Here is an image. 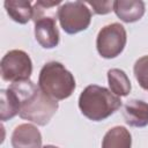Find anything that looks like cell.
Returning a JSON list of instances; mask_svg holds the SVG:
<instances>
[{"instance_id": "6da1fadb", "label": "cell", "mask_w": 148, "mask_h": 148, "mask_svg": "<svg viewBox=\"0 0 148 148\" xmlns=\"http://www.w3.org/2000/svg\"><path fill=\"white\" fill-rule=\"evenodd\" d=\"M20 101V117L39 126L49 124L58 110V102L47 96L34 82L27 80L9 87Z\"/></svg>"}, {"instance_id": "7a4b0ae2", "label": "cell", "mask_w": 148, "mask_h": 148, "mask_svg": "<svg viewBox=\"0 0 148 148\" xmlns=\"http://www.w3.org/2000/svg\"><path fill=\"white\" fill-rule=\"evenodd\" d=\"M121 106L120 97L111 90L96 84L88 86L79 97V108L83 116L101 121L113 114Z\"/></svg>"}, {"instance_id": "3957f363", "label": "cell", "mask_w": 148, "mask_h": 148, "mask_svg": "<svg viewBox=\"0 0 148 148\" xmlns=\"http://www.w3.org/2000/svg\"><path fill=\"white\" fill-rule=\"evenodd\" d=\"M38 87L51 98L60 101L72 95L75 89V79L62 64L50 61L40 69Z\"/></svg>"}, {"instance_id": "277c9868", "label": "cell", "mask_w": 148, "mask_h": 148, "mask_svg": "<svg viewBox=\"0 0 148 148\" xmlns=\"http://www.w3.org/2000/svg\"><path fill=\"white\" fill-rule=\"evenodd\" d=\"M57 16L64 31L73 35L86 30L89 27L91 12L84 2H65L59 7Z\"/></svg>"}, {"instance_id": "5b68a950", "label": "cell", "mask_w": 148, "mask_h": 148, "mask_svg": "<svg viewBox=\"0 0 148 148\" xmlns=\"http://www.w3.org/2000/svg\"><path fill=\"white\" fill-rule=\"evenodd\" d=\"M32 72L30 57L21 50H12L3 56L0 62V74L5 81L21 82L29 80Z\"/></svg>"}, {"instance_id": "8992f818", "label": "cell", "mask_w": 148, "mask_h": 148, "mask_svg": "<svg viewBox=\"0 0 148 148\" xmlns=\"http://www.w3.org/2000/svg\"><path fill=\"white\" fill-rule=\"evenodd\" d=\"M126 30L119 23H111L102 28L97 35L96 46L101 57L105 59L119 56L126 45Z\"/></svg>"}, {"instance_id": "52a82bcc", "label": "cell", "mask_w": 148, "mask_h": 148, "mask_svg": "<svg viewBox=\"0 0 148 148\" xmlns=\"http://www.w3.org/2000/svg\"><path fill=\"white\" fill-rule=\"evenodd\" d=\"M35 37L44 49H53L59 43V31L56 18L47 15L35 21Z\"/></svg>"}, {"instance_id": "ba28073f", "label": "cell", "mask_w": 148, "mask_h": 148, "mask_svg": "<svg viewBox=\"0 0 148 148\" xmlns=\"http://www.w3.org/2000/svg\"><path fill=\"white\" fill-rule=\"evenodd\" d=\"M13 148H42V135L31 124L18 125L12 134Z\"/></svg>"}, {"instance_id": "9c48e42d", "label": "cell", "mask_w": 148, "mask_h": 148, "mask_svg": "<svg viewBox=\"0 0 148 148\" xmlns=\"http://www.w3.org/2000/svg\"><path fill=\"white\" fill-rule=\"evenodd\" d=\"M124 118L126 124L133 127H145L148 125V104L143 101L131 99L124 106Z\"/></svg>"}, {"instance_id": "30bf717a", "label": "cell", "mask_w": 148, "mask_h": 148, "mask_svg": "<svg viewBox=\"0 0 148 148\" xmlns=\"http://www.w3.org/2000/svg\"><path fill=\"white\" fill-rule=\"evenodd\" d=\"M113 10L121 21L132 23L143 16L145 3L138 0H118L113 1Z\"/></svg>"}, {"instance_id": "8fae6325", "label": "cell", "mask_w": 148, "mask_h": 148, "mask_svg": "<svg viewBox=\"0 0 148 148\" xmlns=\"http://www.w3.org/2000/svg\"><path fill=\"white\" fill-rule=\"evenodd\" d=\"M132 138L124 126H116L109 130L102 141V148H131Z\"/></svg>"}, {"instance_id": "7c38bea8", "label": "cell", "mask_w": 148, "mask_h": 148, "mask_svg": "<svg viewBox=\"0 0 148 148\" xmlns=\"http://www.w3.org/2000/svg\"><path fill=\"white\" fill-rule=\"evenodd\" d=\"M5 8L7 10V14L15 22L21 24L28 23L34 15V8L31 7L30 1L7 0L5 1Z\"/></svg>"}, {"instance_id": "4fadbf2b", "label": "cell", "mask_w": 148, "mask_h": 148, "mask_svg": "<svg viewBox=\"0 0 148 148\" xmlns=\"http://www.w3.org/2000/svg\"><path fill=\"white\" fill-rule=\"evenodd\" d=\"M108 81L110 90L118 97L127 96L131 91V82L126 73L118 68H112L108 72Z\"/></svg>"}, {"instance_id": "5bb4252c", "label": "cell", "mask_w": 148, "mask_h": 148, "mask_svg": "<svg viewBox=\"0 0 148 148\" xmlns=\"http://www.w3.org/2000/svg\"><path fill=\"white\" fill-rule=\"evenodd\" d=\"M20 113V101L15 92L9 88L7 90H1V112L0 119L2 121L10 119Z\"/></svg>"}, {"instance_id": "9a60e30c", "label": "cell", "mask_w": 148, "mask_h": 148, "mask_svg": "<svg viewBox=\"0 0 148 148\" xmlns=\"http://www.w3.org/2000/svg\"><path fill=\"white\" fill-rule=\"evenodd\" d=\"M134 75L141 88L148 90V56H143L135 61Z\"/></svg>"}, {"instance_id": "2e32d148", "label": "cell", "mask_w": 148, "mask_h": 148, "mask_svg": "<svg viewBox=\"0 0 148 148\" xmlns=\"http://www.w3.org/2000/svg\"><path fill=\"white\" fill-rule=\"evenodd\" d=\"M86 3L91 6L96 14H108L113 10V1H88Z\"/></svg>"}, {"instance_id": "e0dca14e", "label": "cell", "mask_w": 148, "mask_h": 148, "mask_svg": "<svg viewBox=\"0 0 148 148\" xmlns=\"http://www.w3.org/2000/svg\"><path fill=\"white\" fill-rule=\"evenodd\" d=\"M43 148H58V147H56V146H51V145H47V146H45V147H43Z\"/></svg>"}]
</instances>
